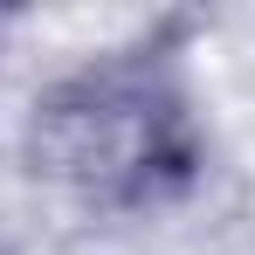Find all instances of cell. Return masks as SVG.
<instances>
[{
    "label": "cell",
    "mask_w": 255,
    "mask_h": 255,
    "mask_svg": "<svg viewBox=\"0 0 255 255\" xmlns=\"http://www.w3.org/2000/svg\"><path fill=\"white\" fill-rule=\"evenodd\" d=\"M172 104L145 76H83L69 83L42 118V145L55 172H76L90 186H145L172 152Z\"/></svg>",
    "instance_id": "obj_1"
}]
</instances>
